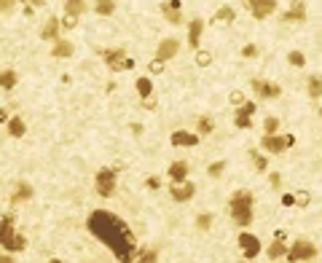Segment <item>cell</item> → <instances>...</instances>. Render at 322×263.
<instances>
[{
    "mask_svg": "<svg viewBox=\"0 0 322 263\" xmlns=\"http://www.w3.org/2000/svg\"><path fill=\"white\" fill-rule=\"evenodd\" d=\"M228 215L239 228H250L253 223V194L250 191H234L231 199H228Z\"/></svg>",
    "mask_w": 322,
    "mask_h": 263,
    "instance_id": "1",
    "label": "cell"
},
{
    "mask_svg": "<svg viewBox=\"0 0 322 263\" xmlns=\"http://www.w3.org/2000/svg\"><path fill=\"white\" fill-rule=\"evenodd\" d=\"M116 186H118V172H116V167H102L100 172H97V177H94L97 194L105 196V199H110V196L116 194Z\"/></svg>",
    "mask_w": 322,
    "mask_h": 263,
    "instance_id": "2",
    "label": "cell"
},
{
    "mask_svg": "<svg viewBox=\"0 0 322 263\" xmlns=\"http://www.w3.org/2000/svg\"><path fill=\"white\" fill-rule=\"evenodd\" d=\"M102 57H105V65H108V67L113 70V73H118V70H132V67H134V59H129L124 49L102 51Z\"/></svg>",
    "mask_w": 322,
    "mask_h": 263,
    "instance_id": "3",
    "label": "cell"
},
{
    "mask_svg": "<svg viewBox=\"0 0 322 263\" xmlns=\"http://www.w3.org/2000/svg\"><path fill=\"white\" fill-rule=\"evenodd\" d=\"M245 8L253 14V19L263 22V19L277 14V0H245Z\"/></svg>",
    "mask_w": 322,
    "mask_h": 263,
    "instance_id": "4",
    "label": "cell"
},
{
    "mask_svg": "<svg viewBox=\"0 0 322 263\" xmlns=\"http://www.w3.org/2000/svg\"><path fill=\"white\" fill-rule=\"evenodd\" d=\"M317 255V247L312 245L309 239H295L290 247H287V261H312Z\"/></svg>",
    "mask_w": 322,
    "mask_h": 263,
    "instance_id": "5",
    "label": "cell"
},
{
    "mask_svg": "<svg viewBox=\"0 0 322 263\" xmlns=\"http://www.w3.org/2000/svg\"><path fill=\"white\" fill-rule=\"evenodd\" d=\"M295 145V137L293 134H285V137H279V134H263V140H260V148L266 150V153H282V150H287V148H293Z\"/></svg>",
    "mask_w": 322,
    "mask_h": 263,
    "instance_id": "6",
    "label": "cell"
},
{
    "mask_svg": "<svg viewBox=\"0 0 322 263\" xmlns=\"http://www.w3.org/2000/svg\"><path fill=\"white\" fill-rule=\"evenodd\" d=\"M239 247H242V255H245L247 261H253L255 255L263 250V247H260V239H258V236H255V234H247V231L239 234Z\"/></svg>",
    "mask_w": 322,
    "mask_h": 263,
    "instance_id": "7",
    "label": "cell"
},
{
    "mask_svg": "<svg viewBox=\"0 0 322 263\" xmlns=\"http://www.w3.org/2000/svg\"><path fill=\"white\" fill-rule=\"evenodd\" d=\"M169 194H172L175 201H191L193 194H196V186L188 183V180H180V183H172V186H169Z\"/></svg>",
    "mask_w": 322,
    "mask_h": 263,
    "instance_id": "8",
    "label": "cell"
},
{
    "mask_svg": "<svg viewBox=\"0 0 322 263\" xmlns=\"http://www.w3.org/2000/svg\"><path fill=\"white\" fill-rule=\"evenodd\" d=\"M253 91L260 97V100H277V97L282 94V89L277 86V83L260 81V78H255V81H253Z\"/></svg>",
    "mask_w": 322,
    "mask_h": 263,
    "instance_id": "9",
    "label": "cell"
},
{
    "mask_svg": "<svg viewBox=\"0 0 322 263\" xmlns=\"http://www.w3.org/2000/svg\"><path fill=\"white\" fill-rule=\"evenodd\" d=\"M14 218L11 215H5L3 220H0V245L3 250H14Z\"/></svg>",
    "mask_w": 322,
    "mask_h": 263,
    "instance_id": "10",
    "label": "cell"
},
{
    "mask_svg": "<svg viewBox=\"0 0 322 263\" xmlns=\"http://www.w3.org/2000/svg\"><path fill=\"white\" fill-rule=\"evenodd\" d=\"M253 113H255V102H245V105H239V110H236V116H234V124H236V129H250L253 127Z\"/></svg>",
    "mask_w": 322,
    "mask_h": 263,
    "instance_id": "11",
    "label": "cell"
},
{
    "mask_svg": "<svg viewBox=\"0 0 322 263\" xmlns=\"http://www.w3.org/2000/svg\"><path fill=\"white\" fill-rule=\"evenodd\" d=\"M177 51H180V41H177V38H164L159 43V49H156V57L167 62V59L177 57Z\"/></svg>",
    "mask_w": 322,
    "mask_h": 263,
    "instance_id": "12",
    "label": "cell"
},
{
    "mask_svg": "<svg viewBox=\"0 0 322 263\" xmlns=\"http://www.w3.org/2000/svg\"><path fill=\"white\" fill-rule=\"evenodd\" d=\"M59 32H62V22H59L57 16H49V19H46V24L41 27V38L54 43V41H59Z\"/></svg>",
    "mask_w": 322,
    "mask_h": 263,
    "instance_id": "13",
    "label": "cell"
},
{
    "mask_svg": "<svg viewBox=\"0 0 322 263\" xmlns=\"http://www.w3.org/2000/svg\"><path fill=\"white\" fill-rule=\"evenodd\" d=\"M172 145H177V148H193V145H199V134H191V132H183V129H177V132H172Z\"/></svg>",
    "mask_w": 322,
    "mask_h": 263,
    "instance_id": "14",
    "label": "cell"
},
{
    "mask_svg": "<svg viewBox=\"0 0 322 263\" xmlns=\"http://www.w3.org/2000/svg\"><path fill=\"white\" fill-rule=\"evenodd\" d=\"M201 35H204V22L201 19H191V24H188V46L191 49H199Z\"/></svg>",
    "mask_w": 322,
    "mask_h": 263,
    "instance_id": "15",
    "label": "cell"
},
{
    "mask_svg": "<svg viewBox=\"0 0 322 263\" xmlns=\"http://www.w3.org/2000/svg\"><path fill=\"white\" fill-rule=\"evenodd\" d=\"M304 19H306L304 0H295L290 8H287V14H282V22H304Z\"/></svg>",
    "mask_w": 322,
    "mask_h": 263,
    "instance_id": "16",
    "label": "cell"
},
{
    "mask_svg": "<svg viewBox=\"0 0 322 263\" xmlns=\"http://www.w3.org/2000/svg\"><path fill=\"white\" fill-rule=\"evenodd\" d=\"M32 199V186L30 183H16V191L11 194V207L22 204V201H30Z\"/></svg>",
    "mask_w": 322,
    "mask_h": 263,
    "instance_id": "17",
    "label": "cell"
},
{
    "mask_svg": "<svg viewBox=\"0 0 322 263\" xmlns=\"http://www.w3.org/2000/svg\"><path fill=\"white\" fill-rule=\"evenodd\" d=\"M73 54H75V46L70 43V41H64V38H59V41H54L51 57H57V59H67V57H73Z\"/></svg>",
    "mask_w": 322,
    "mask_h": 263,
    "instance_id": "18",
    "label": "cell"
},
{
    "mask_svg": "<svg viewBox=\"0 0 322 263\" xmlns=\"http://www.w3.org/2000/svg\"><path fill=\"white\" fill-rule=\"evenodd\" d=\"M169 180L172 183L188 180V161H172L169 164Z\"/></svg>",
    "mask_w": 322,
    "mask_h": 263,
    "instance_id": "19",
    "label": "cell"
},
{
    "mask_svg": "<svg viewBox=\"0 0 322 263\" xmlns=\"http://www.w3.org/2000/svg\"><path fill=\"white\" fill-rule=\"evenodd\" d=\"M94 14L97 16H113L116 14V0H94Z\"/></svg>",
    "mask_w": 322,
    "mask_h": 263,
    "instance_id": "20",
    "label": "cell"
},
{
    "mask_svg": "<svg viewBox=\"0 0 322 263\" xmlns=\"http://www.w3.org/2000/svg\"><path fill=\"white\" fill-rule=\"evenodd\" d=\"M234 19H236V14H234V8H231V5H220V8H218V14L212 16V22H215V24H231Z\"/></svg>",
    "mask_w": 322,
    "mask_h": 263,
    "instance_id": "21",
    "label": "cell"
},
{
    "mask_svg": "<svg viewBox=\"0 0 322 263\" xmlns=\"http://www.w3.org/2000/svg\"><path fill=\"white\" fill-rule=\"evenodd\" d=\"M266 253H268V258H271V261L285 258V255H287V245H285V239H274L271 245H268Z\"/></svg>",
    "mask_w": 322,
    "mask_h": 263,
    "instance_id": "22",
    "label": "cell"
},
{
    "mask_svg": "<svg viewBox=\"0 0 322 263\" xmlns=\"http://www.w3.org/2000/svg\"><path fill=\"white\" fill-rule=\"evenodd\" d=\"M306 91H309V97L312 100H320L322 97V75H312L306 81Z\"/></svg>",
    "mask_w": 322,
    "mask_h": 263,
    "instance_id": "23",
    "label": "cell"
},
{
    "mask_svg": "<svg viewBox=\"0 0 322 263\" xmlns=\"http://www.w3.org/2000/svg\"><path fill=\"white\" fill-rule=\"evenodd\" d=\"M24 132H27V127H24V121L19 116L8 118V134L11 137H24Z\"/></svg>",
    "mask_w": 322,
    "mask_h": 263,
    "instance_id": "24",
    "label": "cell"
},
{
    "mask_svg": "<svg viewBox=\"0 0 322 263\" xmlns=\"http://www.w3.org/2000/svg\"><path fill=\"white\" fill-rule=\"evenodd\" d=\"M83 11H86V3H83V0H64V14L81 16Z\"/></svg>",
    "mask_w": 322,
    "mask_h": 263,
    "instance_id": "25",
    "label": "cell"
},
{
    "mask_svg": "<svg viewBox=\"0 0 322 263\" xmlns=\"http://www.w3.org/2000/svg\"><path fill=\"white\" fill-rule=\"evenodd\" d=\"M137 91H140L142 100L153 94V83H150V78H148V75H140V78H137Z\"/></svg>",
    "mask_w": 322,
    "mask_h": 263,
    "instance_id": "26",
    "label": "cell"
},
{
    "mask_svg": "<svg viewBox=\"0 0 322 263\" xmlns=\"http://www.w3.org/2000/svg\"><path fill=\"white\" fill-rule=\"evenodd\" d=\"M19 81V75L14 70H5V73H0V89H14Z\"/></svg>",
    "mask_w": 322,
    "mask_h": 263,
    "instance_id": "27",
    "label": "cell"
},
{
    "mask_svg": "<svg viewBox=\"0 0 322 263\" xmlns=\"http://www.w3.org/2000/svg\"><path fill=\"white\" fill-rule=\"evenodd\" d=\"M161 14H164V19H167L169 24H183V14L177 8H167V5H161Z\"/></svg>",
    "mask_w": 322,
    "mask_h": 263,
    "instance_id": "28",
    "label": "cell"
},
{
    "mask_svg": "<svg viewBox=\"0 0 322 263\" xmlns=\"http://www.w3.org/2000/svg\"><path fill=\"white\" fill-rule=\"evenodd\" d=\"M196 127H199V134H209V132L215 129V124H212V118L201 116V118H199V124H196Z\"/></svg>",
    "mask_w": 322,
    "mask_h": 263,
    "instance_id": "29",
    "label": "cell"
},
{
    "mask_svg": "<svg viewBox=\"0 0 322 263\" xmlns=\"http://www.w3.org/2000/svg\"><path fill=\"white\" fill-rule=\"evenodd\" d=\"M279 132V118H266L263 121V134H277Z\"/></svg>",
    "mask_w": 322,
    "mask_h": 263,
    "instance_id": "30",
    "label": "cell"
},
{
    "mask_svg": "<svg viewBox=\"0 0 322 263\" xmlns=\"http://www.w3.org/2000/svg\"><path fill=\"white\" fill-rule=\"evenodd\" d=\"M212 215H209V212H204V215H199V218H196V226H199L201 228V231H209V228H212Z\"/></svg>",
    "mask_w": 322,
    "mask_h": 263,
    "instance_id": "31",
    "label": "cell"
},
{
    "mask_svg": "<svg viewBox=\"0 0 322 263\" xmlns=\"http://www.w3.org/2000/svg\"><path fill=\"white\" fill-rule=\"evenodd\" d=\"M287 59H290L293 67H304V65H306V57L301 54V51H290V54H287Z\"/></svg>",
    "mask_w": 322,
    "mask_h": 263,
    "instance_id": "32",
    "label": "cell"
},
{
    "mask_svg": "<svg viewBox=\"0 0 322 263\" xmlns=\"http://www.w3.org/2000/svg\"><path fill=\"white\" fill-rule=\"evenodd\" d=\"M250 156H253V161H255V169H258V172H266V169H268V161L263 159V156H260V153H255V150H253Z\"/></svg>",
    "mask_w": 322,
    "mask_h": 263,
    "instance_id": "33",
    "label": "cell"
},
{
    "mask_svg": "<svg viewBox=\"0 0 322 263\" xmlns=\"http://www.w3.org/2000/svg\"><path fill=\"white\" fill-rule=\"evenodd\" d=\"M309 201H312V194H309V191H298V194H295V207H306Z\"/></svg>",
    "mask_w": 322,
    "mask_h": 263,
    "instance_id": "34",
    "label": "cell"
},
{
    "mask_svg": "<svg viewBox=\"0 0 322 263\" xmlns=\"http://www.w3.org/2000/svg\"><path fill=\"white\" fill-rule=\"evenodd\" d=\"M209 62H212V54H209V51H199V54H196V65H199V67H207Z\"/></svg>",
    "mask_w": 322,
    "mask_h": 263,
    "instance_id": "35",
    "label": "cell"
},
{
    "mask_svg": "<svg viewBox=\"0 0 322 263\" xmlns=\"http://www.w3.org/2000/svg\"><path fill=\"white\" fill-rule=\"evenodd\" d=\"M226 172V161H215L212 167H209V177H220Z\"/></svg>",
    "mask_w": 322,
    "mask_h": 263,
    "instance_id": "36",
    "label": "cell"
},
{
    "mask_svg": "<svg viewBox=\"0 0 322 263\" xmlns=\"http://www.w3.org/2000/svg\"><path fill=\"white\" fill-rule=\"evenodd\" d=\"M242 57H245V59H255V57H258V46H255V43H247L245 49H242Z\"/></svg>",
    "mask_w": 322,
    "mask_h": 263,
    "instance_id": "37",
    "label": "cell"
},
{
    "mask_svg": "<svg viewBox=\"0 0 322 263\" xmlns=\"http://www.w3.org/2000/svg\"><path fill=\"white\" fill-rule=\"evenodd\" d=\"M75 24H78V16L75 14H64V19H62V27L64 30H75Z\"/></svg>",
    "mask_w": 322,
    "mask_h": 263,
    "instance_id": "38",
    "label": "cell"
},
{
    "mask_svg": "<svg viewBox=\"0 0 322 263\" xmlns=\"http://www.w3.org/2000/svg\"><path fill=\"white\" fill-rule=\"evenodd\" d=\"M22 250H27V239H24V236H14V250H11V253H22Z\"/></svg>",
    "mask_w": 322,
    "mask_h": 263,
    "instance_id": "39",
    "label": "cell"
},
{
    "mask_svg": "<svg viewBox=\"0 0 322 263\" xmlns=\"http://www.w3.org/2000/svg\"><path fill=\"white\" fill-rule=\"evenodd\" d=\"M137 258L145 261V263H153V261H159V253H156V250H148V253H137Z\"/></svg>",
    "mask_w": 322,
    "mask_h": 263,
    "instance_id": "40",
    "label": "cell"
},
{
    "mask_svg": "<svg viewBox=\"0 0 322 263\" xmlns=\"http://www.w3.org/2000/svg\"><path fill=\"white\" fill-rule=\"evenodd\" d=\"M247 102V97L242 94V91H231V105H236V108H239V105H245Z\"/></svg>",
    "mask_w": 322,
    "mask_h": 263,
    "instance_id": "41",
    "label": "cell"
},
{
    "mask_svg": "<svg viewBox=\"0 0 322 263\" xmlns=\"http://www.w3.org/2000/svg\"><path fill=\"white\" fill-rule=\"evenodd\" d=\"M148 70H150V73H153V75H156V73H161V70H164V59H159V57H156L153 62H150V67H148Z\"/></svg>",
    "mask_w": 322,
    "mask_h": 263,
    "instance_id": "42",
    "label": "cell"
},
{
    "mask_svg": "<svg viewBox=\"0 0 322 263\" xmlns=\"http://www.w3.org/2000/svg\"><path fill=\"white\" fill-rule=\"evenodd\" d=\"M145 186H148L150 191H156V188H161V180H159V177L153 175V177H148V183H145Z\"/></svg>",
    "mask_w": 322,
    "mask_h": 263,
    "instance_id": "43",
    "label": "cell"
},
{
    "mask_svg": "<svg viewBox=\"0 0 322 263\" xmlns=\"http://www.w3.org/2000/svg\"><path fill=\"white\" fill-rule=\"evenodd\" d=\"M268 183H271V188H279V183H282L279 172H271V175H268Z\"/></svg>",
    "mask_w": 322,
    "mask_h": 263,
    "instance_id": "44",
    "label": "cell"
},
{
    "mask_svg": "<svg viewBox=\"0 0 322 263\" xmlns=\"http://www.w3.org/2000/svg\"><path fill=\"white\" fill-rule=\"evenodd\" d=\"M282 204H285V207H295V196L293 194H285V196H282Z\"/></svg>",
    "mask_w": 322,
    "mask_h": 263,
    "instance_id": "45",
    "label": "cell"
},
{
    "mask_svg": "<svg viewBox=\"0 0 322 263\" xmlns=\"http://www.w3.org/2000/svg\"><path fill=\"white\" fill-rule=\"evenodd\" d=\"M161 5H167V8H177V11H183V3H180V0H169V3H161Z\"/></svg>",
    "mask_w": 322,
    "mask_h": 263,
    "instance_id": "46",
    "label": "cell"
},
{
    "mask_svg": "<svg viewBox=\"0 0 322 263\" xmlns=\"http://www.w3.org/2000/svg\"><path fill=\"white\" fill-rule=\"evenodd\" d=\"M14 3H16V0H0V11H8Z\"/></svg>",
    "mask_w": 322,
    "mask_h": 263,
    "instance_id": "47",
    "label": "cell"
},
{
    "mask_svg": "<svg viewBox=\"0 0 322 263\" xmlns=\"http://www.w3.org/2000/svg\"><path fill=\"white\" fill-rule=\"evenodd\" d=\"M8 124V110H5V108H0V124Z\"/></svg>",
    "mask_w": 322,
    "mask_h": 263,
    "instance_id": "48",
    "label": "cell"
},
{
    "mask_svg": "<svg viewBox=\"0 0 322 263\" xmlns=\"http://www.w3.org/2000/svg\"><path fill=\"white\" fill-rule=\"evenodd\" d=\"M46 3V0H30V5H32V8H38V5H43Z\"/></svg>",
    "mask_w": 322,
    "mask_h": 263,
    "instance_id": "49",
    "label": "cell"
},
{
    "mask_svg": "<svg viewBox=\"0 0 322 263\" xmlns=\"http://www.w3.org/2000/svg\"><path fill=\"white\" fill-rule=\"evenodd\" d=\"M11 261V255H0V263H8Z\"/></svg>",
    "mask_w": 322,
    "mask_h": 263,
    "instance_id": "50",
    "label": "cell"
}]
</instances>
